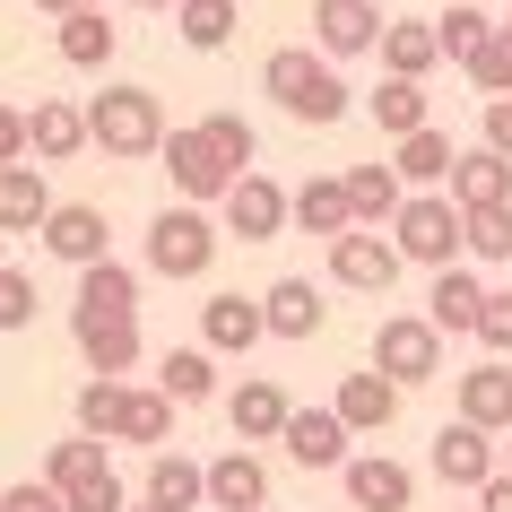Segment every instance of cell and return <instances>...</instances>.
<instances>
[{"label":"cell","mask_w":512,"mask_h":512,"mask_svg":"<svg viewBox=\"0 0 512 512\" xmlns=\"http://www.w3.org/2000/svg\"><path fill=\"white\" fill-rule=\"evenodd\" d=\"M261 96H270L287 122H304V131H330V122H348L356 113V87L339 79V61L322 53V44H287V53L261 61Z\"/></svg>","instance_id":"1"},{"label":"cell","mask_w":512,"mask_h":512,"mask_svg":"<svg viewBox=\"0 0 512 512\" xmlns=\"http://www.w3.org/2000/svg\"><path fill=\"white\" fill-rule=\"evenodd\" d=\"M391 243H400V261H417V270H443V261L469 252V209H460L452 191H408L400 217H391Z\"/></svg>","instance_id":"2"},{"label":"cell","mask_w":512,"mask_h":512,"mask_svg":"<svg viewBox=\"0 0 512 512\" xmlns=\"http://www.w3.org/2000/svg\"><path fill=\"white\" fill-rule=\"evenodd\" d=\"M157 139H165V105H157V87H105L96 105H87V148H105V157H157Z\"/></svg>","instance_id":"3"},{"label":"cell","mask_w":512,"mask_h":512,"mask_svg":"<svg viewBox=\"0 0 512 512\" xmlns=\"http://www.w3.org/2000/svg\"><path fill=\"white\" fill-rule=\"evenodd\" d=\"M217 243H226V226H209L200 200L157 209V217H148V270H157V278H209Z\"/></svg>","instance_id":"4"},{"label":"cell","mask_w":512,"mask_h":512,"mask_svg":"<svg viewBox=\"0 0 512 512\" xmlns=\"http://www.w3.org/2000/svg\"><path fill=\"white\" fill-rule=\"evenodd\" d=\"M374 365L400 382V391H417V382L443 374V330H434L426 313H382L374 322Z\"/></svg>","instance_id":"5"},{"label":"cell","mask_w":512,"mask_h":512,"mask_svg":"<svg viewBox=\"0 0 512 512\" xmlns=\"http://www.w3.org/2000/svg\"><path fill=\"white\" fill-rule=\"evenodd\" d=\"M400 243L382 235V226H348V235H330V287H356V296H391L400 287Z\"/></svg>","instance_id":"6"},{"label":"cell","mask_w":512,"mask_h":512,"mask_svg":"<svg viewBox=\"0 0 512 512\" xmlns=\"http://www.w3.org/2000/svg\"><path fill=\"white\" fill-rule=\"evenodd\" d=\"M157 157H165V174H174V191H183V200H200V209H209V200H226V183H235V165L217 157V139L200 131V122L165 131Z\"/></svg>","instance_id":"7"},{"label":"cell","mask_w":512,"mask_h":512,"mask_svg":"<svg viewBox=\"0 0 512 512\" xmlns=\"http://www.w3.org/2000/svg\"><path fill=\"white\" fill-rule=\"evenodd\" d=\"M426 469H434V478H443V486H460V495H478V486L495 478V469H504V443H495V434H486V426H469V417H452V426L434 434Z\"/></svg>","instance_id":"8"},{"label":"cell","mask_w":512,"mask_h":512,"mask_svg":"<svg viewBox=\"0 0 512 512\" xmlns=\"http://www.w3.org/2000/svg\"><path fill=\"white\" fill-rule=\"evenodd\" d=\"M217 217H226V235H235V243H278V235H287V191L252 165V174H235V183H226Z\"/></svg>","instance_id":"9"},{"label":"cell","mask_w":512,"mask_h":512,"mask_svg":"<svg viewBox=\"0 0 512 512\" xmlns=\"http://www.w3.org/2000/svg\"><path fill=\"white\" fill-rule=\"evenodd\" d=\"M35 235H44V252L70 261V270H87V261H105V252H113V226H105L96 200H53V217H44Z\"/></svg>","instance_id":"10"},{"label":"cell","mask_w":512,"mask_h":512,"mask_svg":"<svg viewBox=\"0 0 512 512\" xmlns=\"http://www.w3.org/2000/svg\"><path fill=\"white\" fill-rule=\"evenodd\" d=\"M339 486H348V504H356V512H417V478H408L391 452H348Z\"/></svg>","instance_id":"11"},{"label":"cell","mask_w":512,"mask_h":512,"mask_svg":"<svg viewBox=\"0 0 512 512\" xmlns=\"http://www.w3.org/2000/svg\"><path fill=\"white\" fill-rule=\"evenodd\" d=\"M278 443H287L296 469H348V417L339 408H287Z\"/></svg>","instance_id":"12"},{"label":"cell","mask_w":512,"mask_h":512,"mask_svg":"<svg viewBox=\"0 0 512 512\" xmlns=\"http://www.w3.org/2000/svg\"><path fill=\"white\" fill-rule=\"evenodd\" d=\"M313 44L330 61H356L382 44V0H313Z\"/></svg>","instance_id":"13"},{"label":"cell","mask_w":512,"mask_h":512,"mask_svg":"<svg viewBox=\"0 0 512 512\" xmlns=\"http://www.w3.org/2000/svg\"><path fill=\"white\" fill-rule=\"evenodd\" d=\"M70 339H79L87 374H131L139 365V313H70Z\"/></svg>","instance_id":"14"},{"label":"cell","mask_w":512,"mask_h":512,"mask_svg":"<svg viewBox=\"0 0 512 512\" xmlns=\"http://www.w3.org/2000/svg\"><path fill=\"white\" fill-rule=\"evenodd\" d=\"M200 339H209L217 356H252L270 339V313H261V296H209L200 304Z\"/></svg>","instance_id":"15"},{"label":"cell","mask_w":512,"mask_h":512,"mask_svg":"<svg viewBox=\"0 0 512 512\" xmlns=\"http://www.w3.org/2000/svg\"><path fill=\"white\" fill-rule=\"evenodd\" d=\"M478 304H486V278L478 270H460V261H443L426 287V322L443 330V339H469L478 330Z\"/></svg>","instance_id":"16"},{"label":"cell","mask_w":512,"mask_h":512,"mask_svg":"<svg viewBox=\"0 0 512 512\" xmlns=\"http://www.w3.org/2000/svg\"><path fill=\"white\" fill-rule=\"evenodd\" d=\"M79 148H87V105L35 96V113H27V157H35V165H70Z\"/></svg>","instance_id":"17"},{"label":"cell","mask_w":512,"mask_h":512,"mask_svg":"<svg viewBox=\"0 0 512 512\" xmlns=\"http://www.w3.org/2000/svg\"><path fill=\"white\" fill-rule=\"evenodd\" d=\"M443 191H452L460 209H495V200H512V157L478 139V148H460V157H452V183H443Z\"/></svg>","instance_id":"18"},{"label":"cell","mask_w":512,"mask_h":512,"mask_svg":"<svg viewBox=\"0 0 512 512\" xmlns=\"http://www.w3.org/2000/svg\"><path fill=\"white\" fill-rule=\"evenodd\" d=\"M287 226H304V235H348L356 209H348V174H313L304 191H287Z\"/></svg>","instance_id":"19"},{"label":"cell","mask_w":512,"mask_h":512,"mask_svg":"<svg viewBox=\"0 0 512 512\" xmlns=\"http://www.w3.org/2000/svg\"><path fill=\"white\" fill-rule=\"evenodd\" d=\"M287 408H296V400H287L270 374H252L243 391H226V426H235V443H278Z\"/></svg>","instance_id":"20"},{"label":"cell","mask_w":512,"mask_h":512,"mask_svg":"<svg viewBox=\"0 0 512 512\" xmlns=\"http://www.w3.org/2000/svg\"><path fill=\"white\" fill-rule=\"evenodd\" d=\"M209 504L217 512H261L270 504V469L252 460V443H235V452L209 460Z\"/></svg>","instance_id":"21"},{"label":"cell","mask_w":512,"mask_h":512,"mask_svg":"<svg viewBox=\"0 0 512 512\" xmlns=\"http://www.w3.org/2000/svg\"><path fill=\"white\" fill-rule=\"evenodd\" d=\"M53 217V183H44V165H0V235H35Z\"/></svg>","instance_id":"22"},{"label":"cell","mask_w":512,"mask_h":512,"mask_svg":"<svg viewBox=\"0 0 512 512\" xmlns=\"http://www.w3.org/2000/svg\"><path fill=\"white\" fill-rule=\"evenodd\" d=\"M330 408L348 417V434H382V426H391V417H400V382L382 374V365H374V374H348V382H339V400H330Z\"/></svg>","instance_id":"23"},{"label":"cell","mask_w":512,"mask_h":512,"mask_svg":"<svg viewBox=\"0 0 512 512\" xmlns=\"http://www.w3.org/2000/svg\"><path fill=\"white\" fill-rule=\"evenodd\" d=\"M452 157H460L452 131L417 122V131H400V157H391V165H400V183H408V191H443V183H452Z\"/></svg>","instance_id":"24"},{"label":"cell","mask_w":512,"mask_h":512,"mask_svg":"<svg viewBox=\"0 0 512 512\" xmlns=\"http://www.w3.org/2000/svg\"><path fill=\"white\" fill-rule=\"evenodd\" d=\"M261 313H270V339H313L330 322V304H322L313 278H278L270 296H261Z\"/></svg>","instance_id":"25"},{"label":"cell","mask_w":512,"mask_h":512,"mask_svg":"<svg viewBox=\"0 0 512 512\" xmlns=\"http://www.w3.org/2000/svg\"><path fill=\"white\" fill-rule=\"evenodd\" d=\"M460 417H469V426H486V434L512 426V365H504V356L460 374Z\"/></svg>","instance_id":"26"},{"label":"cell","mask_w":512,"mask_h":512,"mask_svg":"<svg viewBox=\"0 0 512 512\" xmlns=\"http://www.w3.org/2000/svg\"><path fill=\"white\" fill-rule=\"evenodd\" d=\"M374 53H382V70H400V79H426L434 61H443V35H434V18H391Z\"/></svg>","instance_id":"27"},{"label":"cell","mask_w":512,"mask_h":512,"mask_svg":"<svg viewBox=\"0 0 512 512\" xmlns=\"http://www.w3.org/2000/svg\"><path fill=\"white\" fill-rule=\"evenodd\" d=\"M157 391H165L174 408H200V400L217 391V348H209V339H200V348H165V365H157Z\"/></svg>","instance_id":"28"},{"label":"cell","mask_w":512,"mask_h":512,"mask_svg":"<svg viewBox=\"0 0 512 512\" xmlns=\"http://www.w3.org/2000/svg\"><path fill=\"white\" fill-rule=\"evenodd\" d=\"M356 105L382 122V139H400V131H417V122H434V113H426V79H400V70H382V87H374V96H356Z\"/></svg>","instance_id":"29"},{"label":"cell","mask_w":512,"mask_h":512,"mask_svg":"<svg viewBox=\"0 0 512 512\" xmlns=\"http://www.w3.org/2000/svg\"><path fill=\"white\" fill-rule=\"evenodd\" d=\"M53 44H61V61H70V70H105V61H113V44H122V27H113L105 9H70Z\"/></svg>","instance_id":"30"},{"label":"cell","mask_w":512,"mask_h":512,"mask_svg":"<svg viewBox=\"0 0 512 512\" xmlns=\"http://www.w3.org/2000/svg\"><path fill=\"white\" fill-rule=\"evenodd\" d=\"M113 443H148V452H165V443H174V400H165V391H131V382H122Z\"/></svg>","instance_id":"31"},{"label":"cell","mask_w":512,"mask_h":512,"mask_svg":"<svg viewBox=\"0 0 512 512\" xmlns=\"http://www.w3.org/2000/svg\"><path fill=\"white\" fill-rule=\"evenodd\" d=\"M70 313H139V270H122V261H87L79 270V304Z\"/></svg>","instance_id":"32"},{"label":"cell","mask_w":512,"mask_h":512,"mask_svg":"<svg viewBox=\"0 0 512 512\" xmlns=\"http://www.w3.org/2000/svg\"><path fill=\"white\" fill-rule=\"evenodd\" d=\"M400 200H408L400 165H356V174H348V209H356V226H391V217H400Z\"/></svg>","instance_id":"33"},{"label":"cell","mask_w":512,"mask_h":512,"mask_svg":"<svg viewBox=\"0 0 512 512\" xmlns=\"http://www.w3.org/2000/svg\"><path fill=\"white\" fill-rule=\"evenodd\" d=\"M148 495L165 512H191V504H209V469L183 460V452H148Z\"/></svg>","instance_id":"34"},{"label":"cell","mask_w":512,"mask_h":512,"mask_svg":"<svg viewBox=\"0 0 512 512\" xmlns=\"http://www.w3.org/2000/svg\"><path fill=\"white\" fill-rule=\"evenodd\" d=\"M235 0H174V35H183L191 53H226L235 44Z\"/></svg>","instance_id":"35"},{"label":"cell","mask_w":512,"mask_h":512,"mask_svg":"<svg viewBox=\"0 0 512 512\" xmlns=\"http://www.w3.org/2000/svg\"><path fill=\"white\" fill-rule=\"evenodd\" d=\"M70 417H79V434H105V443H113V417H122V374H96V382H79Z\"/></svg>","instance_id":"36"},{"label":"cell","mask_w":512,"mask_h":512,"mask_svg":"<svg viewBox=\"0 0 512 512\" xmlns=\"http://www.w3.org/2000/svg\"><path fill=\"white\" fill-rule=\"evenodd\" d=\"M96 469H113L105 434H70V443H53V460H44V478H53V486H79V478H96Z\"/></svg>","instance_id":"37"},{"label":"cell","mask_w":512,"mask_h":512,"mask_svg":"<svg viewBox=\"0 0 512 512\" xmlns=\"http://www.w3.org/2000/svg\"><path fill=\"white\" fill-rule=\"evenodd\" d=\"M460 70H469V87H478V96H512V35L495 27V35L478 44V53L460 61Z\"/></svg>","instance_id":"38"},{"label":"cell","mask_w":512,"mask_h":512,"mask_svg":"<svg viewBox=\"0 0 512 512\" xmlns=\"http://www.w3.org/2000/svg\"><path fill=\"white\" fill-rule=\"evenodd\" d=\"M469 261H512V200L469 209Z\"/></svg>","instance_id":"39"},{"label":"cell","mask_w":512,"mask_h":512,"mask_svg":"<svg viewBox=\"0 0 512 512\" xmlns=\"http://www.w3.org/2000/svg\"><path fill=\"white\" fill-rule=\"evenodd\" d=\"M200 131L217 139V157L235 165V174H252V157H261V131H252V122H243V113H209V122H200Z\"/></svg>","instance_id":"40"},{"label":"cell","mask_w":512,"mask_h":512,"mask_svg":"<svg viewBox=\"0 0 512 512\" xmlns=\"http://www.w3.org/2000/svg\"><path fill=\"white\" fill-rule=\"evenodd\" d=\"M434 35H443V61H469L486 35H495V18H486V9H443V18H434Z\"/></svg>","instance_id":"41"},{"label":"cell","mask_w":512,"mask_h":512,"mask_svg":"<svg viewBox=\"0 0 512 512\" xmlns=\"http://www.w3.org/2000/svg\"><path fill=\"white\" fill-rule=\"evenodd\" d=\"M61 504H70V512H131V486L113 478V469H96V478L61 486Z\"/></svg>","instance_id":"42"},{"label":"cell","mask_w":512,"mask_h":512,"mask_svg":"<svg viewBox=\"0 0 512 512\" xmlns=\"http://www.w3.org/2000/svg\"><path fill=\"white\" fill-rule=\"evenodd\" d=\"M486 356H512V287H486V304H478V330H469Z\"/></svg>","instance_id":"43"},{"label":"cell","mask_w":512,"mask_h":512,"mask_svg":"<svg viewBox=\"0 0 512 512\" xmlns=\"http://www.w3.org/2000/svg\"><path fill=\"white\" fill-rule=\"evenodd\" d=\"M35 322V278L27 270H0V339H18Z\"/></svg>","instance_id":"44"},{"label":"cell","mask_w":512,"mask_h":512,"mask_svg":"<svg viewBox=\"0 0 512 512\" xmlns=\"http://www.w3.org/2000/svg\"><path fill=\"white\" fill-rule=\"evenodd\" d=\"M0 512H70V504H61L53 478H18L9 495H0Z\"/></svg>","instance_id":"45"},{"label":"cell","mask_w":512,"mask_h":512,"mask_svg":"<svg viewBox=\"0 0 512 512\" xmlns=\"http://www.w3.org/2000/svg\"><path fill=\"white\" fill-rule=\"evenodd\" d=\"M478 139L512 157V96H486V113H478Z\"/></svg>","instance_id":"46"},{"label":"cell","mask_w":512,"mask_h":512,"mask_svg":"<svg viewBox=\"0 0 512 512\" xmlns=\"http://www.w3.org/2000/svg\"><path fill=\"white\" fill-rule=\"evenodd\" d=\"M18 157H27V113L0 105V165H18Z\"/></svg>","instance_id":"47"},{"label":"cell","mask_w":512,"mask_h":512,"mask_svg":"<svg viewBox=\"0 0 512 512\" xmlns=\"http://www.w3.org/2000/svg\"><path fill=\"white\" fill-rule=\"evenodd\" d=\"M478 512H512V469H495V478L478 486Z\"/></svg>","instance_id":"48"},{"label":"cell","mask_w":512,"mask_h":512,"mask_svg":"<svg viewBox=\"0 0 512 512\" xmlns=\"http://www.w3.org/2000/svg\"><path fill=\"white\" fill-rule=\"evenodd\" d=\"M44 18H70V9H105V0H35Z\"/></svg>","instance_id":"49"},{"label":"cell","mask_w":512,"mask_h":512,"mask_svg":"<svg viewBox=\"0 0 512 512\" xmlns=\"http://www.w3.org/2000/svg\"><path fill=\"white\" fill-rule=\"evenodd\" d=\"M131 512H165V504H157V495H139V504H131Z\"/></svg>","instance_id":"50"},{"label":"cell","mask_w":512,"mask_h":512,"mask_svg":"<svg viewBox=\"0 0 512 512\" xmlns=\"http://www.w3.org/2000/svg\"><path fill=\"white\" fill-rule=\"evenodd\" d=\"M131 9H174V0H131Z\"/></svg>","instance_id":"51"},{"label":"cell","mask_w":512,"mask_h":512,"mask_svg":"<svg viewBox=\"0 0 512 512\" xmlns=\"http://www.w3.org/2000/svg\"><path fill=\"white\" fill-rule=\"evenodd\" d=\"M504 469H512V426H504Z\"/></svg>","instance_id":"52"},{"label":"cell","mask_w":512,"mask_h":512,"mask_svg":"<svg viewBox=\"0 0 512 512\" xmlns=\"http://www.w3.org/2000/svg\"><path fill=\"white\" fill-rule=\"evenodd\" d=\"M261 512H270V504H261Z\"/></svg>","instance_id":"53"},{"label":"cell","mask_w":512,"mask_h":512,"mask_svg":"<svg viewBox=\"0 0 512 512\" xmlns=\"http://www.w3.org/2000/svg\"><path fill=\"white\" fill-rule=\"evenodd\" d=\"M504 35H512V27H504Z\"/></svg>","instance_id":"54"}]
</instances>
